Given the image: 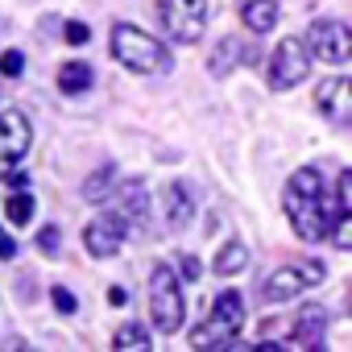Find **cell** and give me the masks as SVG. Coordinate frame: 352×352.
<instances>
[{
  "label": "cell",
  "mask_w": 352,
  "mask_h": 352,
  "mask_svg": "<svg viewBox=\"0 0 352 352\" xmlns=\"http://www.w3.org/2000/svg\"><path fill=\"white\" fill-rule=\"evenodd\" d=\"M124 224L120 220H112V216H100V220H91L87 228H83V245H87V253L91 257H116L120 253V245H124Z\"/></svg>",
  "instance_id": "11"
},
{
  "label": "cell",
  "mask_w": 352,
  "mask_h": 352,
  "mask_svg": "<svg viewBox=\"0 0 352 352\" xmlns=\"http://www.w3.org/2000/svg\"><path fill=\"white\" fill-rule=\"evenodd\" d=\"M245 327V298L241 290H220V298L212 302V315H208V327L191 336L195 348H236V331Z\"/></svg>",
  "instance_id": "4"
},
{
  "label": "cell",
  "mask_w": 352,
  "mask_h": 352,
  "mask_svg": "<svg viewBox=\"0 0 352 352\" xmlns=\"http://www.w3.org/2000/svg\"><path fill=\"white\" fill-rule=\"evenodd\" d=\"M54 307H58L63 315H75V311H79V298H75L67 286H54Z\"/></svg>",
  "instance_id": "25"
},
{
  "label": "cell",
  "mask_w": 352,
  "mask_h": 352,
  "mask_svg": "<svg viewBox=\"0 0 352 352\" xmlns=\"http://www.w3.org/2000/svg\"><path fill=\"white\" fill-rule=\"evenodd\" d=\"M307 75H311V54H307V46H302L298 38L278 42V50H274V58H270V87H274V91H290V87H298Z\"/></svg>",
  "instance_id": "7"
},
{
  "label": "cell",
  "mask_w": 352,
  "mask_h": 352,
  "mask_svg": "<svg viewBox=\"0 0 352 352\" xmlns=\"http://www.w3.org/2000/svg\"><path fill=\"white\" fill-rule=\"evenodd\" d=\"M319 112H323L331 124L344 129V124L352 120V79L336 75V79L319 83Z\"/></svg>",
  "instance_id": "12"
},
{
  "label": "cell",
  "mask_w": 352,
  "mask_h": 352,
  "mask_svg": "<svg viewBox=\"0 0 352 352\" xmlns=\"http://www.w3.org/2000/svg\"><path fill=\"white\" fill-rule=\"evenodd\" d=\"M91 87V67L87 63H67L63 71H58V91H67V96H83Z\"/></svg>",
  "instance_id": "16"
},
{
  "label": "cell",
  "mask_w": 352,
  "mask_h": 352,
  "mask_svg": "<svg viewBox=\"0 0 352 352\" xmlns=\"http://www.w3.org/2000/svg\"><path fill=\"white\" fill-rule=\"evenodd\" d=\"M327 331V311L319 302H307L294 319V336H290V348H315Z\"/></svg>",
  "instance_id": "13"
},
{
  "label": "cell",
  "mask_w": 352,
  "mask_h": 352,
  "mask_svg": "<svg viewBox=\"0 0 352 352\" xmlns=\"http://www.w3.org/2000/svg\"><path fill=\"white\" fill-rule=\"evenodd\" d=\"M336 212H352V170H340V183H336Z\"/></svg>",
  "instance_id": "22"
},
{
  "label": "cell",
  "mask_w": 352,
  "mask_h": 352,
  "mask_svg": "<svg viewBox=\"0 0 352 352\" xmlns=\"http://www.w3.org/2000/svg\"><path fill=\"white\" fill-rule=\"evenodd\" d=\"M108 302H112V307H124V302H129V290H124V286H112V290H108Z\"/></svg>",
  "instance_id": "28"
},
{
  "label": "cell",
  "mask_w": 352,
  "mask_h": 352,
  "mask_svg": "<svg viewBox=\"0 0 352 352\" xmlns=\"http://www.w3.org/2000/svg\"><path fill=\"white\" fill-rule=\"evenodd\" d=\"M58 245H63V232H58L54 224L38 232V249H42V253H58Z\"/></svg>",
  "instance_id": "24"
},
{
  "label": "cell",
  "mask_w": 352,
  "mask_h": 352,
  "mask_svg": "<svg viewBox=\"0 0 352 352\" xmlns=\"http://www.w3.org/2000/svg\"><path fill=\"white\" fill-rule=\"evenodd\" d=\"M0 71H5L9 79H17L25 71V54L21 50H5V54H0Z\"/></svg>",
  "instance_id": "23"
},
{
  "label": "cell",
  "mask_w": 352,
  "mask_h": 352,
  "mask_svg": "<svg viewBox=\"0 0 352 352\" xmlns=\"http://www.w3.org/2000/svg\"><path fill=\"white\" fill-rule=\"evenodd\" d=\"M241 21L249 25V34H270L278 25V0H245Z\"/></svg>",
  "instance_id": "15"
},
{
  "label": "cell",
  "mask_w": 352,
  "mask_h": 352,
  "mask_svg": "<svg viewBox=\"0 0 352 352\" xmlns=\"http://www.w3.org/2000/svg\"><path fill=\"white\" fill-rule=\"evenodd\" d=\"M249 265V249L241 245V241H228L220 253H216V274L220 278H232V274H241Z\"/></svg>",
  "instance_id": "17"
},
{
  "label": "cell",
  "mask_w": 352,
  "mask_h": 352,
  "mask_svg": "<svg viewBox=\"0 0 352 352\" xmlns=\"http://www.w3.org/2000/svg\"><path fill=\"white\" fill-rule=\"evenodd\" d=\"M104 199H108V216H112V220H120V224H124V232H137V228L149 220V191H145V183H141V179L120 183V187H116V191H108Z\"/></svg>",
  "instance_id": "10"
},
{
  "label": "cell",
  "mask_w": 352,
  "mask_h": 352,
  "mask_svg": "<svg viewBox=\"0 0 352 352\" xmlns=\"http://www.w3.org/2000/svg\"><path fill=\"white\" fill-rule=\"evenodd\" d=\"M0 257H17V245L9 236H0Z\"/></svg>",
  "instance_id": "29"
},
{
  "label": "cell",
  "mask_w": 352,
  "mask_h": 352,
  "mask_svg": "<svg viewBox=\"0 0 352 352\" xmlns=\"http://www.w3.org/2000/svg\"><path fill=\"white\" fill-rule=\"evenodd\" d=\"M307 54L319 58V63H331V67H344L348 54H352V34L344 21H315L311 34H307Z\"/></svg>",
  "instance_id": "9"
},
{
  "label": "cell",
  "mask_w": 352,
  "mask_h": 352,
  "mask_svg": "<svg viewBox=\"0 0 352 352\" xmlns=\"http://www.w3.org/2000/svg\"><path fill=\"white\" fill-rule=\"evenodd\" d=\"M149 315H153L157 331H166V336H174L187 319L183 282L170 265H153V274H149Z\"/></svg>",
  "instance_id": "3"
},
{
  "label": "cell",
  "mask_w": 352,
  "mask_h": 352,
  "mask_svg": "<svg viewBox=\"0 0 352 352\" xmlns=\"http://www.w3.org/2000/svg\"><path fill=\"white\" fill-rule=\"evenodd\" d=\"M241 50H245V46H241L236 38H224V42L216 46V54H212V75H228V71L241 63V58H236Z\"/></svg>",
  "instance_id": "20"
},
{
  "label": "cell",
  "mask_w": 352,
  "mask_h": 352,
  "mask_svg": "<svg viewBox=\"0 0 352 352\" xmlns=\"http://www.w3.org/2000/svg\"><path fill=\"white\" fill-rule=\"evenodd\" d=\"M91 38V25H83V21H67V42L71 46H83Z\"/></svg>",
  "instance_id": "26"
},
{
  "label": "cell",
  "mask_w": 352,
  "mask_h": 352,
  "mask_svg": "<svg viewBox=\"0 0 352 352\" xmlns=\"http://www.w3.org/2000/svg\"><path fill=\"white\" fill-rule=\"evenodd\" d=\"M112 179H116V166H112V162H104L96 174H87V183H83V195H87L91 204H104V195L112 191Z\"/></svg>",
  "instance_id": "18"
},
{
  "label": "cell",
  "mask_w": 352,
  "mask_h": 352,
  "mask_svg": "<svg viewBox=\"0 0 352 352\" xmlns=\"http://www.w3.org/2000/svg\"><path fill=\"white\" fill-rule=\"evenodd\" d=\"M286 216L294 224V232L302 241H323L331 220H336V204L323 187V174L315 166H302L286 179Z\"/></svg>",
  "instance_id": "1"
},
{
  "label": "cell",
  "mask_w": 352,
  "mask_h": 352,
  "mask_svg": "<svg viewBox=\"0 0 352 352\" xmlns=\"http://www.w3.org/2000/svg\"><path fill=\"white\" fill-rule=\"evenodd\" d=\"M30 145H34L30 116L21 108H5V112H0V179H9V174L21 166Z\"/></svg>",
  "instance_id": "6"
},
{
  "label": "cell",
  "mask_w": 352,
  "mask_h": 352,
  "mask_svg": "<svg viewBox=\"0 0 352 352\" xmlns=\"http://www.w3.org/2000/svg\"><path fill=\"white\" fill-rule=\"evenodd\" d=\"M315 282H323V261H290V265H282L265 278L261 294H265V302H286V298L302 294Z\"/></svg>",
  "instance_id": "8"
},
{
  "label": "cell",
  "mask_w": 352,
  "mask_h": 352,
  "mask_svg": "<svg viewBox=\"0 0 352 352\" xmlns=\"http://www.w3.org/2000/svg\"><path fill=\"white\" fill-rule=\"evenodd\" d=\"M191 216H195L191 187H187V183H170V187H166V220H170V228L191 224Z\"/></svg>",
  "instance_id": "14"
},
{
  "label": "cell",
  "mask_w": 352,
  "mask_h": 352,
  "mask_svg": "<svg viewBox=\"0 0 352 352\" xmlns=\"http://www.w3.org/2000/svg\"><path fill=\"white\" fill-rule=\"evenodd\" d=\"M112 348H153V336H149L141 323H124V327L112 336Z\"/></svg>",
  "instance_id": "21"
},
{
  "label": "cell",
  "mask_w": 352,
  "mask_h": 352,
  "mask_svg": "<svg viewBox=\"0 0 352 352\" xmlns=\"http://www.w3.org/2000/svg\"><path fill=\"white\" fill-rule=\"evenodd\" d=\"M157 21L170 42L195 46L208 25V0H157Z\"/></svg>",
  "instance_id": "5"
},
{
  "label": "cell",
  "mask_w": 352,
  "mask_h": 352,
  "mask_svg": "<svg viewBox=\"0 0 352 352\" xmlns=\"http://www.w3.org/2000/svg\"><path fill=\"white\" fill-rule=\"evenodd\" d=\"M179 278L195 282V278H199V261H195V257H183V261H179Z\"/></svg>",
  "instance_id": "27"
},
{
  "label": "cell",
  "mask_w": 352,
  "mask_h": 352,
  "mask_svg": "<svg viewBox=\"0 0 352 352\" xmlns=\"http://www.w3.org/2000/svg\"><path fill=\"white\" fill-rule=\"evenodd\" d=\"M5 216H9V224H30L34 220V195L21 187V191H13L9 199H5Z\"/></svg>",
  "instance_id": "19"
},
{
  "label": "cell",
  "mask_w": 352,
  "mask_h": 352,
  "mask_svg": "<svg viewBox=\"0 0 352 352\" xmlns=\"http://www.w3.org/2000/svg\"><path fill=\"white\" fill-rule=\"evenodd\" d=\"M112 58L120 63V67H129V71H137V75H162V71H170V50H166V42H157L153 34H145L141 25H129V21H120V25H112Z\"/></svg>",
  "instance_id": "2"
}]
</instances>
